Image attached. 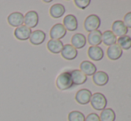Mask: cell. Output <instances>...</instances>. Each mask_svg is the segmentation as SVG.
<instances>
[{
  "label": "cell",
  "mask_w": 131,
  "mask_h": 121,
  "mask_svg": "<svg viewBox=\"0 0 131 121\" xmlns=\"http://www.w3.org/2000/svg\"><path fill=\"white\" fill-rule=\"evenodd\" d=\"M107 56L110 60H117L122 56L123 50L119 46L118 44H115L113 45H111L107 48Z\"/></svg>",
  "instance_id": "10"
},
{
  "label": "cell",
  "mask_w": 131,
  "mask_h": 121,
  "mask_svg": "<svg viewBox=\"0 0 131 121\" xmlns=\"http://www.w3.org/2000/svg\"><path fill=\"white\" fill-rule=\"evenodd\" d=\"M47 47L49 52H51L52 54H58L62 52V48H63V44H62V42L61 40L50 39L47 42Z\"/></svg>",
  "instance_id": "19"
},
{
  "label": "cell",
  "mask_w": 131,
  "mask_h": 121,
  "mask_svg": "<svg viewBox=\"0 0 131 121\" xmlns=\"http://www.w3.org/2000/svg\"><path fill=\"white\" fill-rule=\"evenodd\" d=\"M7 21L10 26L18 28L20 26H23V24L24 23V15L20 12L12 13L7 17Z\"/></svg>",
  "instance_id": "6"
},
{
  "label": "cell",
  "mask_w": 131,
  "mask_h": 121,
  "mask_svg": "<svg viewBox=\"0 0 131 121\" xmlns=\"http://www.w3.org/2000/svg\"><path fill=\"white\" fill-rule=\"evenodd\" d=\"M79 68H80L79 70H80L81 72L84 73L86 77L93 76V75L97 71L96 66H95L92 62H89V60H84V62H82L80 63Z\"/></svg>",
  "instance_id": "15"
},
{
  "label": "cell",
  "mask_w": 131,
  "mask_h": 121,
  "mask_svg": "<svg viewBox=\"0 0 131 121\" xmlns=\"http://www.w3.org/2000/svg\"><path fill=\"white\" fill-rule=\"evenodd\" d=\"M118 45L121 49L124 50H129L131 48V37L125 35V36L119 37V39H117Z\"/></svg>",
  "instance_id": "24"
},
{
  "label": "cell",
  "mask_w": 131,
  "mask_h": 121,
  "mask_svg": "<svg viewBox=\"0 0 131 121\" xmlns=\"http://www.w3.org/2000/svg\"><path fill=\"white\" fill-rule=\"evenodd\" d=\"M31 29L28 28L27 26H20L18 28H15L14 31V35L18 40L20 41H25L28 40L30 37L31 34Z\"/></svg>",
  "instance_id": "8"
},
{
  "label": "cell",
  "mask_w": 131,
  "mask_h": 121,
  "mask_svg": "<svg viewBox=\"0 0 131 121\" xmlns=\"http://www.w3.org/2000/svg\"><path fill=\"white\" fill-rule=\"evenodd\" d=\"M61 54H62V57L63 59L67 60H72L76 59V57L78 56V51L71 45L67 44V45H63V48L61 52Z\"/></svg>",
  "instance_id": "9"
},
{
  "label": "cell",
  "mask_w": 131,
  "mask_h": 121,
  "mask_svg": "<svg viewBox=\"0 0 131 121\" xmlns=\"http://www.w3.org/2000/svg\"><path fill=\"white\" fill-rule=\"evenodd\" d=\"M70 74L71 76V79H72V83L74 86L83 85L88 80V77L81 72L79 69H74V70H70Z\"/></svg>",
  "instance_id": "12"
},
{
  "label": "cell",
  "mask_w": 131,
  "mask_h": 121,
  "mask_svg": "<svg viewBox=\"0 0 131 121\" xmlns=\"http://www.w3.org/2000/svg\"><path fill=\"white\" fill-rule=\"evenodd\" d=\"M55 85L56 87L61 91H65L68 89L71 88L73 87L72 79H71V76L70 74V71H64V72L61 73L56 78L55 81Z\"/></svg>",
  "instance_id": "1"
},
{
  "label": "cell",
  "mask_w": 131,
  "mask_h": 121,
  "mask_svg": "<svg viewBox=\"0 0 131 121\" xmlns=\"http://www.w3.org/2000/svg\"><path fill=\"white\" fill-rule=\"evenodd\" d=\"M85 121H101V120L96 113H90V114L88 115V117L86 118Z\"/></svg>",
  "instance_id": "28"
},
{
  "label": "cell",
  "mask_w": 131,
  "mask_h": 121,
  "mask_svg": "<svg viewBox=\"0 0 131 121\" xmlns=\"http://www.w3.org/2000/svg\"><path fill=\"white\" fill-rule=\"evenodd\" d=\"M67 30L62 23H56L50 30V38L53 40H60L66 36Z\"/></svg>",
  "instance_id": "4"
},
{
  "label": "cell",
  "mask_w": 131,
  "mask_h": 121,
  "mask_svg": "<svg viewBox=\"0 0 131 121\" xmlns=\"http://www.w3.org/2000/svg\"><path fill=\"white\" fill-rule=\"evenodd\" d=\"M66 30L75 31L78 29V20L73 14H68L63 19V24Z\"/></svg>",
  "instance_id": "13"
},
{
  "label": "cell",
  "mask_w": 131,
  "mask_h": 121,
  "mask_svg": "<svg viewBox=\"0 0 131 121\" xmlns=\"http://www.w3.org/2000/svg\"><path fill=\"white\" fill-rule=\"evenodd\" d=\"M88 41L91 46H98L102 43V32L98 30L90 32L88 37Z\"/></svg>",
  "instance_id": "21"
},
{
  "label": "cell",
  "mask_w": 131,
  "mask_h": 121,
  "mask_svg": "<svg viewBox=\"0 0 131 121\" xmlns=\"http://www.w3.org/2000/svg\"><path fill=\"white\" fill-rule=\"evenodd\" d=\"M102 42L104 45L111 46L117 43V37L112 32V30H106L102 33Z\"/></svg>",
  "instance_id": "22"
},
{
  "label": "cell",
  "mask_w": 131,
  "mask_h": 121,
  "mask_svg": "<svg viewBox=\"0 0 131 121\" xmlns=\"http://www.w3.org/2000/svg\"><path fill=\"white\" fill-rule=\"evenodd\" d=\"M91 1L90 0H75L74 4L77 7H79V9H86L88 5H90Z\"/></svg>",
  "instance_id": "26"
},
{
  "label": "cell",
  "mask_w": 131,
  "mask_h": 121,
  "mask_svg": "<svg viewBox=\"0 0 131 121\" xmlns=\"http://www.w3.org/2000/svg\"><path fill=\"white\" fill-rule=\"evenodd\" d=\"M99 118L101 121H115L116 114L112 109H104L102 111Z\"/></svg>",
  "instance_id": "23"
},
{
  "label": "cell",
  "mask_w": 131,
  "mask_h": 121,
  "mask_svg": "<svg viewBox=\"0 0 131 121\" xmlns=\"http://www.w3.org/2000/svg\"><path fill=\"white\" fill-rule=\"evenodd\" d=\"M38 21H39L38 14L35 11H29L24 15L25 26H27L29 29L35 28L38 24Z\"/></svg>",
  "instance_id": "7"
},
{
  "label": "cell",
  "mask_w": 131,
  "mask_h": 121,
  "mask_svg": "<svg viewBox=\"0 0 131 121\" xmlns=\"http://www.w3.org/2000/svg\"><path fill=\"white\" fill-rule=\"evenodd\" d=\"M93 81L98 87H104L109 82V76L104 71H96L93 75Z\"/></svg>",
  "instance_id": "17"
},
{
  "label": "cell",
  "mask_w": 131,
  "mask_h": 121,
  "mask_svg": "<svg viewBox=\"0 0 131 121\" xmlns=\"http://www.w3.org/2000/svg\"><path fill=\"white\" fill-rule=\"evenodd\" d=\"M123 22H124L125 26L127 28H131V12L126 14V15L124 16V19H123Z\"/></svg>",
  "instance_id": "27"
},
{
  "label": "cell",
  "mask_w": 131,
  "mask_h": 121,
  "mask_svg": "<svg viewBox=\"0 0 131 121\" xmlns=\"http://www.w3.org/2000/svg\"><path fill=\"white\" fill-rule=\"evenodd\" d=\"M86 38L81 33H76L71 38V45L76 49H81L86 45Z\"/></svg>",
  "instance_id": "18"
},
{
  "label": "cell",
  "mask_w": 131,
  "mask_h": 121,
  "mask_svg": "<svg viewBox=\"0 0 131 121\" xmlns=\"http://www.w3.org/2000/svg\"><path fill=\"white\" fill-rule=\"evenodd\" d=\"M91 97H92L91 91L86 88H84V89H80V90L77 92L76 95H75V100H76V102L79 104L86 105V104H88L90 102Z\"/></svg>",
  "instance_id": "5"
},
{
  "label": "cell",
  "mask_w": 131,
  "mask_h": 121,
  "mask_svg": "<svg viewBox=\"0 0 131 121\" xmlns=\"http://www.w3.org/2000/svg\"><path fill=\"white\" fill-rule=\"evenodd\" d=\"M112 32L116 37H122L127 35L128 33V28L125 26L124 22L122 21H115L112 23Z\"/></svg>",
  "instance_id": "14"
},
{
  "label": "cell",
  "mask_w": 131,
  "mask_h": 121,
  "mask_svg": "<svg viewBox=\"0 0 131 121\" xmlns=\"http://www.w3.org/2000/svg\"><path fill=\"white\" fill-rule=\"evenodd\" d=\"M29 42L34 45H39L46 40V33L43 30H37L31 32L29 37Z\"/></svg>",
  "instance_id": "11"
},
{
  "label": "cell",
  "mask_w": 131,
  "mask_h": 121,
  "mask_svg": "<svg viewBox=\"0 0 131 121\" xmlns=\"http://www.w3.org/2000/svg\"><path fill=\"white\" fill-rule=\"evenodd\" d=\"M90 104L95 111H104L107 106V99L103 93H95L92 94Z\"/></svg>",
  "instance_id": "2"
},
{
  "label": "cell",
  "mask_w": 131,
  "mask_h": 121,
  "mask_svg": "<svg viewBox=\"0 0 131 121\" xmlns=\"http://www.w3.org/2000/svg\"><path fill=\"white\" fill-rule=\"evenodd\" d=\"M49 14L53 19H59L65 14V7L62 4H55L50 7Z\"/></svg>",
  "instance_id": "20"
},
{
  "label": "cell",
  "mask_w": 131,
  "mask_h": 121,
  "mask_svg": "<svg viewBox=\"0 0 131 121\" xmlns=\"http://www.w3.org/2000/svg\"><path fill=\"white\" fill-rule=\"evenodd\" d=\"M101 25V20L96 14H90L84 21V28L88 32L97 30Z\"/></svg>",
  "instance_id": "3"
},
{
  "label": "cell",
  "mask_w": 131,
  "mask_h": 121,
  "mask_svg": "<svg viewBox=\"0 0 131 121\" xmlns=\"http://www.w3.org/2000/svg\"><path fill=\"white\" fill-rule=\"evenodd\" d=\"M86 117L81 111H71L68 115V120L69 121H85Z\"/></svg>",
  "instance_id": "25"
},
{
  "label": "cell",
  "mask_w": 131,
  "mask_h": 121,
  "mask_svg": "<svg viewBox=\"0 0 131 121\" xmlns=\"http://www.w3.org/2000/svg\"><path fill=\"white\" fill-rule=\"evenodd\" d=\"M88 55L92 60L99 62L104 58V53L101 47L99 46H90L88 50Z\"/></svg>",
  "instance_id": "16"
}]
</instances>
